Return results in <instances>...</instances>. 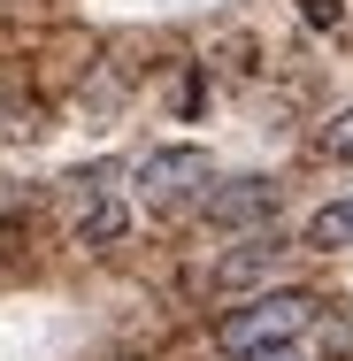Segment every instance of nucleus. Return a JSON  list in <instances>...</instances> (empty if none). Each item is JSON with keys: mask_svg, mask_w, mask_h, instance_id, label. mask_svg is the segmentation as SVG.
I'll return each instance as SVG.
<instances>
[{"mask_svg": "<svg viewBox=\"0 0 353 361\" xmlns=\"http://www.w3.org/2000/svg\"><path fill=\"white\" fill-rule=\"evenodd\" d=\"M323 323V300L299 285H269V292H246V307H230L215 323V346L223 354H254V346H292V338H315Z\"/></svg>", "mask_w": 353, "mask_h": 361, "instance_id": "obj_1", "label": "nucleus"}, {"mask_svg": "<svg viewBox=\"0 0 353 361\" xmlns=\"http://www.w3.org/2000/svg\"><path fill=\"white\" fill-rule=\"evenodd\" d=\"M131 185H139L146 208L177 216V208H200V192L215 185V161L200 154V146H154L139 169H131Z\"/></svg>", "mask_w": 353, "mask_h": 361, "instance_id": "obj_2", "label": "nucleus"}, {"mask_svg": "<svg viewBox=\"0 0 353 361\" xmlns=\"http://www.w3.org/2000/svg\"><path fill=\"white\" fill-rule=\"evenodd\" d=\"M77 246L85 254H116L123 238H131V200H123V185H108V169H92V177H77Z\"/></svg>", "mask_w": 353, "mask_h": 361, "instance_id": "obj_3", "label": "nucleus"}, {"mask_svg": "<svg viewBox=\"0 0 353 361\" xmlns=\"http://www.w3.org/2000/svg\"><path fill=\"white\" fill-rule=\"evenodd\" d=\"M200 216H208V231H269V216H277V177H215L208 192H200Z\"/></svg>", "mask_w": 353, "mask_h": 361, "instance_id": "obj_4", "label": "nucleus"}, {"mask_svg": "<svg viewBox=\"0 0 353 361\" xmlns=\"http://www.w3.org/2000/svg\"><path fill=\"white\" fill-rule=\"evenodd\" d=\"M284 254H292V246H284L277 231H238V246L215 262V292H254V285H269Z\"/></svg>", "mask_w": 353, "mask_h": 361, "instance_id": "obj_5", "label": "nucleus"}, {"mask_svg": "<svg viewBox=\"0 0 353 361\" xmlns=\"http://www.w3.org/2000/svg\"><path fill=\"white\" fill-rule=\"evenodd\" d=\"M299 246H315V254H346V246H353V192H346V200H330V208H315L307 231H299Z\"/></svg>", "mask_w": 353, "mask_h": 361, "instance_id": "obj_6", "label": "nucleus"}, {"mask_svg": "<svg viewBox=\"0 0 353 361\" xmlns=\"http://www.w3.org/2000/svg\"><path fill=\"white\" fill-rule=\"evenodd\" d=\"M315 146H323V161H353V108H346V116H330V131H323Z\"/></svg>", "mask_w": 353, "mask_h": 361, "instance_id": "obj_7", "label": "nucleus"}, {"mask_svg": "<svg viewBox=\"0 0 353 361\" xmlns=\"http://www.w3.org/2000/svg\"><path fill=\"white\" fill-rule=\"evenodd\" d=\"M223 361H315V354H307V338H292V346H254V354H223Z\"/></svg>", "mask_w": 353, "mask_h": 361, "instance_id": "obj_8", "label": "nucleus"}, {"mask_svg": "<svg viewBox=\"0 0 353 361\" xmlns=\"http://www.w3.org/2000/svg\"><path fill=\"white\" fill-rule=\"evenodd\" d=\"M299 16H307L315 31H338V23H346V8H338V0H299Z\"/></svg>", "mask_w": 353, "mask_h": 361, "instance_id": "obj_9", "label": "nucleus"}]
</instances>
